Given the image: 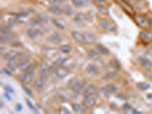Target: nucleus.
I'll use <instances>...</instances> for the list:
<instances>
[{
  "label": "nucleus",
  "mask_w": 152,
  "mask_h": 114,
  "mask_svg": "<svg viewBox=\"0 0 152 114\" xmlns=\"http://www.w3.org/2000/svg\"><path fill=\"white\" fill-rule=\"evenodd\" d=\"M40 24H41L37 21L32 24V27L27 31V33L29 37L33 40H37L39 37H41V36H43V31L41 28H39Z\"/></svg>",
  "instance_id": "obj_1"
},
{
  "label": "nucleus",
  "mask_w": 152,
  "mask_h": 114,
  "mask_svg": "<svg viewBox=\"0 0 152 114\" xmlns=\"http://www.w3.org/2000/svg\"><path fill=\"white\" fill-rule=\"evenodd\" d=\"M82 104L85 108H90L96 104V98L94 95L85 96V98L82 101Z\"/></svg>",
  "instance_id": "obj_2"
},
{
  "label": "nucleus",
  "mask_w": 152,
  "mask_h": 114,
  "mask_svg": "<svg viewBox=\"0 0 152 114\" xmlns=\"http://www.w3.org/2000/svg\"><path fill=\"white\" fill-rule=\"evenodd\" d=\"M136 23L142 28H150V22L146 18L142 16V15H137L135 18Z\"/></svg>",
  "instance_id": "obj_3"
},
{
  "label": "nucleus",
  "mask_w": 152,
  "mask_h": 114,
  "mask_svg": "<svg viewBox=\"0 0 152 114\" xmlns=\"http://www.w3.org/2000/svg\"><path fill=\"white\" fill-rule=\"evenodd\" d=\"M140 40L145 43H151L152 42V33L147 31H142L139 33Z\"/></svg>",
  "instance_id": "obj_4"
},
{
  "label": "nucleus",
  "mask_w": 152,
  "mask_h": 114,
  "mask_svg": "<svg viewBox=\"0 0 152 114\" xmlns=\"http://www.w3.org/2000/svg\"><path fill=\"white\" fill-rule=\"evenodd\" d=\"M55 72L56 74V75L60 78V79H64L65 77H66L69 74V69L66 66H60L57 67Z\"/></svg>",
  "instance_id": "obj_5"
},
{
  "label": "nucleus",
  "mask_w": 152,
  "mask_h": 114,
  "mask_svg": "<svg viewBox=\"0 0 152 114\" xmlns=\"http://www.w3.org/2000/svg\"><path fill=\"white\" fill-rule=\"evenodd\" d=\"M100 25L107 32H114L116 31V27L111 22H108L107 20H101L100 22Z\"/></svg>",
  "instance_id": "obj_6"
},
{
  "label": "nucleus",
  "mask_w": 152,
  "mask_h": 114,
  "mask_svg": "<svg viewBox=\"0 0 152 114\" xmlns=\"http://www.w3.org/2000/svg\"><path fill=\"white\" fill-rule=\"evenodd\" d=\"M21 56H22V54L20 52H17L15 50H10L3 56V59L5 60H7V61L15 60H17Z\"/></svg>",
  "instance_id": "obj_7"
},
{
  "label": "nucleus",
  "mask_w": 152,
  "mask_h": 114,
  "mask_svg": "<svg viewBox=\"0 0 152 114\" xmlns=\"http://www.w3.org/2000/svg\"><path fill=\"white\" fill-rule=\"evenodd\" d=\"M102 91L104 92V95L106 96H109L112 94H115L117 91V88L114 85L109 84L102 88Z\"/></svg>",
  "instance_id": "obj_8"
},
{
  "label": "nucleus",
  "mask_w": 152,
  "mask_h": 114,
  "mask_svg": "<svg viewBox=\"0 0 152 114\" xmlns=\"http://www.w3.org/2000/svg\"><path fill=\"white\" fill-rule=\"evenodd\" d=\"M85 85H86V81H76L75 84L72 87V90L75 93H79L82 92V90L85 89Z\"/></svg>",
  "instance_id": "obj_9"
},
{
  "label": "nucleus",
  "mask_w": 152,
  "mask_h": 114,
  "mask_svg": "<svg viewBox=\"0 0 152 114\" xmlns=\"http://www.w3.org/2000/svg\"><path fill=\"white\" fill-rule=\"evenodd\" d=\"M138 62L141 66L143 68L147 69H152V62L145 57H139L138 59Z\"/></svg>",
  "instance_id": "obj_10"
},
{
  "label": "nucleus",
  "mask_w": 152,
  "mask_h": 114,
  "mask_svg": "<svg viewBox=\"0 0 152 114\" xmlns=\"http://www.w3.org/2000/svg\"><path fill=\"white\" fill-rule=\"evenodd\" d=\"M33 85H34L35 88H37V90H43L46 86L45 77L42 76L41 78H38V79H36L34 82H33Z\"/></svg>",
  "instance_id": "obj_11"
},
{
  "label": "nucleus",
  "mask_w": 152,
  "mask_h": 114,
  "mask_svg": "<svg viewBox=\"0 0 152 114\" xmlns=\"http://www.w3.org/2000/svg\"><path fill=\"white\" fill-rule=\"evenodd\" d=\"M86 72L90 75H97L99 72V69L98 66L95 64L93 63H89V64L86 66Z\"/></svg>",
  "instance_id": "obj_12"
},
{
  "label": "nucleus",
  "mask_w": 152,
  "mask_h": 114,
  "mask_svg": "<svg viewBox=\"0 0 152 114\" xmlns=\"http://www.w3.org/2000/svg\"><path fill=\"white\" fill-rule=\"evenodd\" d=\"M88 18L87 16V14H85V13H82V12H80V13H78L75 16L74 22L77 23V24H84V23H85L88 21Z\"/></svg>",
  "instance_id": "obj_13"
},
{
  "label": "nucleus",
  "mask_w": 152,
  "mask_h": 114,
  "mask_svg": "<svg viewBox=\"0 0 152 114\" xmlns=\"http://www.w3.org/2000/svg\"><path fill=\"white\" fill-rule=\"evenodd\" d=\"M84 43L93 44L97 41V37L94 34L90 33H84Z\"/></svg>",
  "instance_id": "obj_14"
},
{
  "label": "nucleus",
  "mask_w": 152,
  "mask_h": 114,
  "mask_svg": "<svg viewBox=\"0 0 152 114\" xmlns=\"http://www.w3.org/2000/svg\"><path fill=\"white\" fill-rule=\"evenodd\" d=\"M40 71H41V75L43 77H47L51 73L52 69H51V67L48 66L47 63H43L40 66Z\"/></svg>",
  "instance_id": "obj_15"
},
{
  "label": "nucleus",
  "mask_w": 152,
  "mask_h": 114,
  "mask_svg": "<svg viewBox=\"0 0 152 114\" xmlns=\"http://www.w3.org/2000/svg\"><path fill=\"white\" fill-rule=\"evenodd\" d=\"M19 79H20L22 83H24V85H29L33 81V75L27 73V72H24V73L20 75Z\"/></svg>",
  "instance_id": "obj_16"
},
{
  "label": "nucleus",
  "mask_w": 152,
  "mask_h": 114,
  "mask_svg": "<svg viewBox=\"0 0 152 114\" xmlns=\"http://www.w3.org/2000/svg\"><path fill=\"white\" fill-rule=\"evenodd\" d=\"M49 41L53 44H59L62 42V37L57 32H54L49 37Z\"/></svg>",
  "instance_id": "obj_17"
},
{
  "label": "nucleus",
  "mask_w": 152,
  "mask_h": 114,
  "mask_svg": "<svg viewBox=\"0 0 152 114\" xmlns=\"http://www.w3.org/2000/svg\"><path fill=\"white\" fill-rule=\"evenodd\" d=\"M75 6L79 8H85L89 6L90 4V0H71Z\"/></svg>",
  "instance_id": "obj_18"
},
{
  "label": "nucleus",
  "mask_w": 152,
  "mask_h": 114,
  "mask_svg": "<svg viewBox=\"0 0 152 114\" xmlns=\"http://www.w3.org/2000/svg\"><path fill=\"white\" fill-rule=\"evenodd\" d=\"M98 92V89L93 85L88 86L84 90V95L85 96H88V95H94V96Z\"/></svg>",
  "instance_id": "obj_19"
},
{
  "label": "nucleus",
  "mask_w": 152,
  "mask_h": 114,
  "mask_svg": "<svg viewBox=\"0 0 152 114\" xmlns=\"http://www.w3.org/2000/svg\"><path fill=\"white\" fill-rule=\"evenodd\" d=\"M15 34L12 32H8V33H2V37H1V41L3 42H10L14 40L15 38Z\"/></svg>",
  "instance_id": "obj_20"
},
{
  "label": "nucleus",
  "mask_w": 152,
  "mask_h": 114,
  "mask_svg": "<svg viewBox=\"0 0 152 114\" xmlns=\"http://www.w3.org/2000/svg\"><path fill=\"white\" fill-rule=\"evenodd\" d=\"M115 1H116V2L118 3V5H120L128 14H132V8H131L128 3H126L124 0H115Z\"/></svg>",
  "instance_id": "obj_21"
},
{
  "label": "nucleus",
  "mask_w": 152,
  "mask_h": 114,
  "mask_svg": "<svg viewBox=\"0 0 152 114\" xmlns=\"http://www.w3.org/2000/svg\"><path fill=\"white\" fill-rule=\"evenodd\" d=\"M69 60V58H68V57L62 56H58L57 57L54 58L53 62H54L55 64L64 66V64H66V63Z\"/></svg>",
  "instance_id": "obj_22"
},
{
  "label": "nucleus",
  "mask_w": 152,
  "mask_h": 114,
  "mask_svg": "<svg viewBox=\"0 0 152 114\" xmlns=\"http://www.w3.org/2000/svg\"><path fill=\"white\" fill-rule=\"evenodd\" d=\"M52 23L58 28L61 29V30H64L66 28V24L65 23L63 20L60 18H53L52 19Z\"/></svg>",
  "instance_id": "obj_23"
},
{
  "label": "nucleus",
  "mask_w": 152,
  "mask_h": 114,
  "mask_svg": "<svg viewBox=\"0 0 152 114\" xmlns=\"http://www.w3.org/2000/svg\"><path fill=\"white\" fill-rule=\"evenodd\" d=\"M71 35L75 41L79 43H84V35L82 33L79 32V31H75L71 33Z\"/></svg>",
  "instance_id": "obj_24"
},
{
  "label": "nucleus",
  "mask_w": 152,
  "mask_h": 114,
  "mask_svg": "<svg viewBox=\"0 0 152 114\" xmlns=\"http://www.w3.org/2000/svg\"><path fill=\"white\" fill-rule=\"evenodd\" d=\"M100 53L94 50H90L88 51V56L90 59L94 60H99L100 59Z\"/></svg>",
  "instance_id": "obj_25"
},
{
  "label": "nucleus",
  "mask_w": 152,
  "mask_h": 114,
  "mask_svg": "<svg viewBox=\"0 0 152 114\" xmlns=\"http://www.w3.org/2000/svg\"><path fill=\"white\" fill-rule=\"evenodd\" d=\"M61 9H62V13L66 14V15H71L74 13L73 9L71 8V6L69 5H63Z\"/></svg>",
  "instance_id": "obj_26"
},
{
  "label": "nucleus",
  "mask_w": 152,
  "mask_h": 114,
  "mask_svg": "<svg viewBox=\"0 0 152 114\" xmlns=\"http://www.w3.org/2000/svg\"><path fill=\"white\" fill-rule=\"evenodd\" d=\"M97 50H98V52H100L101 55L107 56V55L109 54V50L106 47L102 45V44H98L97 45Z\"/></svg>",
  "instance_id": "obj_27"
},
{
  "label": "nucleus",
  "mask_w": 152,
  "mask_h": 114,
  "mask_svg": "<svg viewBox=\"0 0 152 114\" xmlns=\"http://www.w3.org/2000/svg\"><path fill=\"white\" fill-rule=\"evenodd\" d=\"M109 66L111 68H113L115 70H117V71H119L121 69V65L119 63V62L116 59H113V60H112L110 62H109Z\"/></svg>",
  "instance_id": "obj_28"
},
{
  "label": "nucleus",
  "mask_w": 152,
  "mask_h": 114,
  "mask_svg": "<svg viewBox=\"0 0 152 114\" xmlns=\"http://www.w3.org/2000/svg\"><path fill=\"white\" fill-rule=\"evenodd\" d=\"M49 11L50 12H52V14H56V15H60L62 13V9L59 6H57V5H52L51 7H50L49 9Z\"/></svg>",
  "instance_id": "obj_29"
},
{
  "label": "nucleus",
  "mask_w": 152,
  "mask_h": 114,
  "mask_svg": "<svg viewBox=\"0 0 152 114\" xmlns=\"http://www.w3.org/2000/svg\"><path fill=\"white\" fill-rule=\"evenodd\" d=\"M12 24H10L9 23H6V24H3L1 26V33H8V32H12Z\"/></svg>",
  "instance_id": "obj_30"
},
{
  "label": "nucleus",
  "mask_w": 152,
  "mask_h": 114,
  "mask_svg": "<svg viewBox=\"0 0 152 114\" xmlns=\"http://www.w3.org/2000/svg\"><path fill=\"white\" fill-rule=\"evenodd\" d=\"M71 107H72L73 111L76 113H81L85 111L83 107H81V105L79 104H71Z\"/></svg>",
  "instance_id": "obj_31"
},
{
  "label": "nucleus",
  "mask_w": 152,
  "mask_h": 114,
  "mask_svg": "<svg viewBox=\"0 0 152 114\" xmlns=\"http://www.w3.org/2000/svg\"><path fill=\"white\" fill-rule=\"evenodd\" d=\"M8 67L12 71H15L18 68V62H16L15 60H10L8 62Z\"/></svg>",
  "instance_id": "obj_32"
},
{
  "label": "nucleus",
  "mask_w": 152,
  "mask_h": 114,
  "mask_svg": "<svg viewBox=\"0 0 152 114\" xmlns=\"http://www.w3.org/2000/svg\"><path fill=\"white\" fill-rule=\"evenodd\" d=\"M150 87H151V86H150L149 84L146 83V82H139V83L137 84V88H138L139 90H143V91L149 89Z\"/></svg>",
  "instance_id": "obj_33"
},
{
  "label": "nucleus",
  "mask_w": 152,
  "mask_h": 114,
  "mask_svg": "<svg viewBox=\"0 0 152 114\" xmlns=\"http://www.w3.org/2000/svg\"><path fill=\"white\" fill-rule=\"evenodd\" d=\"M36 70V66L35 65L33 64H29L27 68L24 69V72H27V73L30 74V75H33L34 72H35Z\"/></svg>",
  "instance_id": "obj_34"
},
{
  "label": "nucleus",
  "mask_w": 152,
  "mask_h": 114,
  "mask_svg": "<svg viewBox=\"0 0 152 114\" xmlns=\"http://www.w3.org/2000/svg\"><path fill=\"white\" fill-rule=\"evenodd\" d=\"M94 3L98 5V7H107L108 2L107 0H93Z\"/></svg>",
  "instance_id": "obj_35"
},
{
  "label": "nucleus",
  "mask_w": 152,
  "mask_h": 114,
  "mask_svg": "<svg viewBox=\"0 0 152 114\" xmlns=\"http://www.w3.org/2000/svg\"><path fill=\"white\" fill-rule=\"evenodd\" d=\"M60 51L65 54H69V52H71V48L69 45H67V44H64V45H62L60 47Z\"/></svg>",
  "instance_id": "obj_36"
},
{
  "label": "nucleus",
  "mask_w": 152,
  "mask_h": 114,
  "mask_svg": "<svg viewBox=\"0 0 152 114\" xmlns=\"http://www.w3.org/2000/svg\"><path fill=\"white\" fill-rule=\"evenodd\" d=\"M117 77V74L116 72H109V73L107 74L104 77V79L106 80H112V79H116Z\"/></svg>",
  "instance_id": "obj_37"
},
{
  "label": "nucleus",
  "mask_w": 152,
  "mask_h": 114,
  "mask_svg": "<svg viewBox=\"0 0 152 114\" xmlns=\"http://www.w3.org/2000/svg\"><path fill=\"white\" fill-rule=\"evenodd\" d=\"M60 96H61L62 98V99L65 100H69V99H71V93L68 92V91H63V94H61Z\"/></svg>",
  "instance_id": "obj_38"
},
{
  "label": "nucleus",
  "mask_w": 152,
  "mask_h": 114,
  "mask_svg": "<svg viewBox=\"0 0 152 114\" xmlns=\"http://www.w3.org/2000/svg\"><path fill=\"white\" fill-rule=\"evenodd\" d=\"M59 113L61 114H70V111H69V109H67L66 107H61L59 109Z\"/></svg>",
  "instance_id": "obj_39"
},
{
  "label": "nucleus",
  "mask_w": 152,
  "mask_h": 114,
  "mask_svg": "<svg viewBox=\"0 0 152 114\" xmlns=\"http://www.w3.org/2000/svg\"><path fill=\"white\" fill-rule=\"evenodd\" d=\"M98 9H99L100 13H101L102 14H108V12H107V9H106V7H98Z\"/></svg>",
  "instance_id": "obj_40"
},
{
  "label": "nucleus",
  "mask_w": 152,
  "mask_h": 114,
  "mask_svg": "<svg viewBox=\"0 0 152 114\" xmlns=\"http://www.w3.org/2000/svg\"><path fill=\"white\" fill-rule=\"evenodd\" d=\"M45 1H47L48 3H50V4H51V5H56V4H60L59 0H45Z\"/></svg>",
  "instance_id": "obj_41"
},
{
  "label": "nucleus",
  "mask_w": 152,
  "mask_h": 114,
  "mask_svg": "<svg viewBox=\"0 0 152 114\" xmlns=\"http://www.w3.org/2000/svg\"><path fill=\"white\" fill-rule=\"evenodd\" d=\"M26 103H27V104L28 105V107H30V108H31V109H32V110H34V111H35V110H36L35 107H33V105L32 104V103H31V101H30V100H28V99H27V100H26Z\"/></svg>",
  "instance_id": "obj_42"
},
{
  "label": "nucleus",
  "mask_w": 152,
  "mask_h": 114,
  "mask_svg": "<svg viewBox=\"0 0 152 114\" xmlns=\"http://www.w3.org/2000/svg\"><path fill=\"white\" fill-rule=\"evenodd\" d=\"M123 109L124 110H126V111L130 110V109H132V106L128 104H125L123 105Z\"/></svg>",
  "instance_id": "obj_43"
},
{
  "label": "nucleus",
  "mask_w": 152,
  "mask_h": 114,
  "mask_svg": "<svg viewBox=\"0 0 152 114\" xmlns=\"http://www.w3.org/2000/svg\"><path fill=\"white\" fill-rule=\"evenodd\" d=\"M5 90H7L9 93H14V90L12 89L11 87H9V86H5Z\"/></svg>",
  "instance_id": "obj_44"
},
{
  "label": "nucleus",
  "mask_w": 152,
  "mask_h": 114,
  "mask_svg": "<svg viewBox=\"0 0 152 114\" xmlns=\"http://www.w3.org/2000/svg\"><path fill=\"white\" fill-rule=\"evenodd\" d=\"M4 96H5V98H6L7 100H10V101L12 100V98H11V96H10V93H5V94H4Z\"/></svg>",
  "instance_id": "obj_45"
},
{
  "label": "nucleus",
  "mask_w": 152,
  "mask_h": 114,
  "mask_svg": "<svg viewBox=\"0 0 152 114\" xmlns=\"http://www.w3.org/2000/svg\"><path fill=\"white\" fill-rule=\"evenodd\" d=\"M15 109H16L17 111H22V104H17L16 107H15Z\"/></svg>",
  "instance_id": "obj_46"
},
{
  "label": "nucleus",
  "mask_w": 152,
  "mask_h": 114,
  "mask_svg": "<svg viewBox=\"0 0 152 114\" xmlns=\"http://www.w3.org/2000/svg\"><path fill=\"white\" fill-rule=\"evenodd\" d=\"M22 88L24 89V91H25V92H26L27 94H28L30 95V96H31V91H30V90H28V88H25V87H24V85H22Z\"/></svg>",
  "instance_id": "obj_47"
},
{
  "label": "nucleus",
  "mask_w": 152,
  "mask_h": 114,
  "mask_svg": "<svg viewBox=\"0 0 152 114\" xmlns=\"http://www.w3.org/2000/svg\"><path fill=\"white\" fill-rule=\"evenodd\" d=\"M3 71H4V72H5V74H7L8 75H9V76H11V75H12V73H11V72H10V71H9V70H7V69H3Z\"/></svg>",
  "instance_id": "obj_48"
},
{
  "label": "nucleus",
  "mask_w": 152,
  "mask_h": 114,
  "mask_svg": "<svg viewBox=\"0 0 152 114\" xmlns=\"http://www.w3.org/2000/svg\"><path fill=\"white\" fill-rule=\"evenodd\" d=\"M66 1H67V0H59V3H60H60H66Z\"/></svg>",
  "instance_id": "obj_49"
},
{
  "label": "nucleus",
  "mask_w": 152,
  "mask_h": 114,
  "mask_svg": "<svg viewBox=\"0 0 152 114\" xmlns=\"http://www.w3.org/2000/svg\"><path fill=\"white\" fill-rule=\"evenodd\" d=\"M150 28H151V29L152 30V20L150 22Z\"/></svg>",
  "instance_id": "obj_50"
},
{
  "label": "nucleus",
  "mask_w": 152,
  "mask_h": 114,
  "mask_svg": "<svg viewBox=\"0 0 152 114\" xmlns=\"http://www.w3.org/2000/svg\"><path fill=\"white\" fill-rule=\"evenodd\" d=\"M148 96H147V98H152V94H147Z\"/></svg>",
  "instance_id": "obj_51"
},
{
  "label": "nucleus",
  "mask_w": 152,
  "mask_h": 114,
  "mask_svg": "<svg viewBox=\"0 0 152 114\" xmlns=\"http://www.w3.org/2000/svg\"><path fill=\"white\" fill-rule=\"evenodd\" d=\"M136 1H138H138H142V0H136Z\"/></svg>",
  "instance_id": "obj_52"
}]
</instances>
